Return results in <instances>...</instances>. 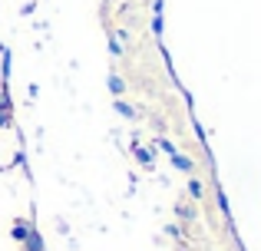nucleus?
<instances>
[{
	"instance_id": "obj_1",
	"label": "nucleus",
	"mask_w": 261,
	"mask_h": 251,
	"mask_svg": "<svg viewBox=\"0 0 261 251\" xmlns=\"http://www.w3.org/2000/svg\"><path fill=\"white\" fill-rule=\"evenodd\" d=\"M30 232H33V225H30V221L17 218V221H13V228H10V238L17 241V245H23V241L30 238Z\"/></svg>"
},
{
	"instance_id": "obj_2",
	"label": "nucleus",
	"mask_w": 261,
	"mask_h": 251,
	"mask_svg": "<svg viewBox=\"0 0 261 251\" xmlns=\"http://www.w3.org/2000/svg\"><path fill=\"white\" fill-rule=\"evenodd\" d=\"M133 155H136V162H139L142 169H155V152H149V149L136 146V149H133Z\"/></svg>"
},
{
	"instance_id": "obj_3",
	"label": "nucleus",
	"mask_w": 261,
	"mask_h": 251,
	"mask_svg": "<svg viewBox=\"0 0 261 251\" xmlns=\"http://www.w3.org/2000/svg\"><path fill=\"white\" fill-rule=\"evenodd\" d=\"M169 159H172V165L178 169V172H189V175H192V172H195V162H192V159H189V155H182V152H175V155H169Z\"/></svg>"
},
{
	"instance_id": "obj_4",
	"label": "nucleus",
	"mask_w": 261,
	"mask_h": 251,
	"mask_svg": "<svg viewBox=\"0 0 261 251\" xmlns=\"http://www.w3.org/2000/svg\"><path fill=\"white\" fill-rule=\"evenodd\" d=\"M23 248H27V251H46V248H43V238H40V232H37V228H33V232H30V238L23 241Z\"/></svg>"
},
{
	"instance_id": "obj_5",
	"label": "nucleus",
	"mask_w": 261,
	"mask_h": 251,
	"mask_svg": "<svg viewBox=\"0 0 261 251\" xmlns=\"http://www.w3.org/2000/svg\"><path fill=\"white\" fill-rule=\"evenodd\" d=\"M189 195H192L195 202H202V199H205V185H202L198 179H189Z\"/></svg>"
},
{
	"instance_id": "obj_6",
	"label": "nucleus",
	"mask_w": 261,
	"mask_h": 251,
	"mask_svg": "<svg viewBox=\"0 0 261 251\" xmlns=\"http://www.w3.org/2000/svg\"><path fill=\"white\" fill-rule=\"evenodd\" d=\"M109 93H113V96H122V93H126V83H122V76H109Z\"/></svg>"
},
{
	"instance_id": "obj_7",
	"label": "nucleus",
	"mask_w": 261,
	"mask_h": 251,
	"mask_svg": "<svg viewBox=\"0 0 261 251\" xmlns=\"http://www.w3.org/2000/svg\"><path fill=\"white\" fill-rule=\"evenodd\" d=\"M116 113H119V116H126V119H133L136 116V109L129 103H122V99H116Z\"/></svg>"
},
{
	"instance_id": "obj_8",
	"label": "nucleus",
	"mask_w": 261,
	"mask_h": 251,
	"mask_svg": "<svg viewBox=\"0 0 261 251\" xmlns=\"http://www.w3.org/2000/svg\"><path fill=\"white\" fill-rule=\"evenodd\" d=\"M109 53H113V57H122V43H119V37H109Z\"/></svg>"
},
{
	"instance_id": "obj_9",
	"label": "nucleus",
	"mask_w": 261,
	"mask_h": 251,
	"mask_svg": "<svg viewBox=\"0 0 261 251\" xmlns=\"http://www.w3.org/2000/svg\"><path fill=\"white\" fill-rule=\"evenodd\" d=\"M155 146H159L162 152H169V155H175V152H178V149H175V146H172L169 139H155Z\"/></svg>"
},
{
	"instance_id": "obj_10",
	"label": "nucleus",
	"mask_w": 261,
	"mask_h": 251,
	"mask_svg": "<svg viewBox=\"0 0 261 251\" xmlns=\"http://www.w3.org/2000/svg\"><path fill=\"white\" fill-rule=\"evenodd\" d=\"M175 212H178V215H182V218H189V221H192V218H195V208H192V205H178V208H175Z\"/></svg>"
},
{
	"instance_id": "obj_11",
	"label": "nucleus",
	"mask_w": 261,
	"mask_h": 251,
	"mask_svg": "<svg viewBox=\"0 0 261 251\" xmlns=\"http://www.w3.org/2000/svg\"><path fill=\"white\" fill-rule=\"evenodd\" d=\"M152 33L162 37V13H152Z\"/></svg>"
},
{
	"instance_id": "obj_12",
	"label": "nucleus",
	"mask_w": 261,
	"mask_h": 251,
	"mask_svg": "<svg viewBox=\"0 0 261 251\" xmlns=\"http://www.w3.org/2000/svg\"><path fill=\"white\" fill-rule=\"evenodd\" d=\"M13 119H10V109H0V129H7Z\"/></svg>"
},
{
	"instance_id": "obj_13",
	"label": "nucleus",
	"mask_w": 261,
	"mask_h": 251,
	"mask_svg": "<svg viewBox=\"0 0 261 251\" xmlns=\"http://www.w3.org/2000/svg\"><path fill=\"white\" fill-rule=\"evenodd\" d=\"M0 53H4V43H0Z\"/></svg>"
}]
</instances>
